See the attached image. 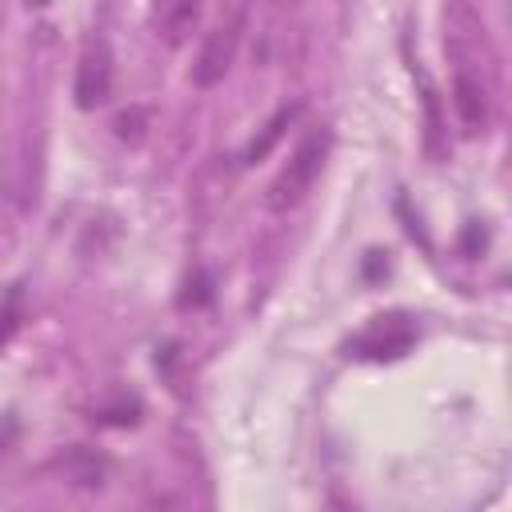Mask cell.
<instances>
[{
	"label": "cell",
	"mask_w": 512,
	"mask_h": 512,
	"mask_svg": "<svg viewBox=\"0 0 512 512\" xmlns=\"http://www.w3.org/2000/svg\"><path fill=\"white\" fill-rule=\"evenodd\" d=\"M272 4H280V8H292V4H300V0H272Z\"/></svg>",
	"instance_id": "30bf717a"
},
{
	"label": "cell",
	"mask_w": 512,
	"mask_h": 512,
	"mask_svg": "<svg viewBox=\"0 0 512 512\" xmlns=\"http://www.w3.org/2000/svg\"><path fill=\"white\" fill-rule=\"evenodd\" d=\"M456 112L468 124V132L484 128V120H488V112H484V88L472 76H456Z\"/></svg>",
	"instance_id": "8992f818"
},
{
	"label": "cell",
	"mask_w": 512,
	"mask_h": 512,
	"mask_svg": "<svg viewBox=\"0 0 512 512\" xmlns=\"http://www.w3.org/2000/svg\"><path fill=\"white\" fill-rule=\"evenodd\" d=\"M240 32H244V12H236L228 24L212 28L196 52V64H192V84L196 88H212L224 80V72L232 68L236 60V48H240Z\"/></svg>",
	"instance_id": "7a4b0ae2"
},
{
	"label": "cell",
	"mask_w": 512,
	"mask_h": 512,
	"mask_svg": "<svg viewBox=\"0 0 512 512\" xmlns=\"http://www.w3.org/2000/svg\"><path fill=\"white\" fill-rule=\"evenodd\" d=\"M116 84V68H112V52L104 40H92L76 64V104L80 108H100L108 104Z\"/></svg>",
	"instance_id": "3957f363"
},
{
	"label": "cell",
	"mask_w": 512,
	"mask_h": 512,
	"mask_svg": "<svg viewBox=\"0 0 512 512\" xmlns=\"http://www.w3.org/2000/svg\"><path fill=\"white\" fill-rule=\"evenodd\" d=\"M296 116H300V104H288V108H280V112H276V116H272V120L264 124V132H260V136H256V140L248 144L244 160H248V164H256L260 156H268V152H272V144H276V140L284 136V128H288V124H292Z\"/></svg>",
	"instance_id": "52a82bcc"
},
{
	"label": "cell",
	"mask_w": 512,
	"mask_h": 512,
	"mask_svg": "<svg viewBox=\"0 0 512 512\" xmlns=\"http://www.w3.org/2000/svg\"><path fill=\"white\" fill-rule=\"evenodd\" d=\"M412 340H416V332L404 316H380V324L356 340V352L360 356H400Z\"/></svg>",
	"instance_id": "277c9868"
},
{
	"label": "cell",
	"mask_w": 512,
	"mask_h": 512,
	"mask_svg": "<svg viewBox=\"0 0 512 512\" xmlns=\"http://www.w3.org/2000/svg\"><path fill=\"white\" fill-rule=\"evenodd\" d=\"M196 16H200V0H156V8H152V28H156V36H164L168 44H180V40L192 32Z\"/></svg>",
	"instance_id": "5b68a950"
},
{
	"label": "cell",
	"mask_w": 512,
	"mask_h": 512,
	"mask_svg": "<svg viewBox=\"0 0 512 512\" xmlns=\"http://www.w3.org/2000/svg\"><path fill=\"white\" fill-rule=\"evenodd\" d=\"M16 328H20V296L12 292L8 304H0V344H8Z\"/></svg>",
	"instance_id": "9c48e42d"
},
{
	"label": "cell",
	"mask_w": 512,
	"mask_h": 512,
	"mask_svg": "<svg viewBox=\"0 0 512 512\" xmlns=\"http://www.w3.org/2000/svg\"><path fill=\"white\" fill-rule=\"evenodd\" d=\"M324 152H328V136H324V132L304 136L300 148H296V152L288 156V164L280 168V176L268 184L264 204H268L272 212L296 208V204L312 192V184H316V176H320V168H324Z\"/></svg>",
	"instance_id": "6da1fadb"
},
{
	"label": "cell",
	"mask_w": 512,
	"mask_h": 512,
	"mask_svg": "<svg viewBox=\"0 0 512 512\" xmlns=\"http://www.w3.org/2000/svg\"><path fill=\"white\" fill-rule=\"evenodd\" d=\"M148 108H140V104H132L128 112H120L116 120H112V128H116V136L120 140H128V144H140L144 136H148Z\"/></svg>",
	"instance_id": "ba28073f"
}]
</instances>
